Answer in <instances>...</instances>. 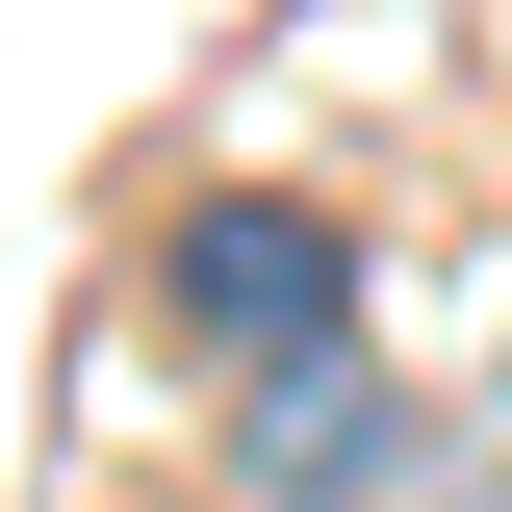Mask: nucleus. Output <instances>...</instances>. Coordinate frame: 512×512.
<instances>
[{
	"mask_svg": "<svg viewBox=\"0 0 512 512\" xmlns=\"http://www.w3.org/2000/svg\"><path fill=\"white\" fill-rule=\"evenodd\" d=\"M154 308H180L231 384H333V359H359V231H333V205H282V180H231V205H180Z\"/></svg>",
	"mask_w": 512,
	"mask_h": 512,
	"instance_id": "obj_1",
	"label": "nucleus"
},
{
	"mask_svg": "<svg viewBox=\"0 0 512 512\" xmlns=\"http://www.w3.org/2000/svg\"><path fill=\"white\" fill-rule=\"evenodd\" d=\"M231 487H256V512H436V410H384L359 359H333V384H256Z\"/></svg>",
	"mask_w": 512,
	"mask_h": 512,
	"instance_id": "obj_2",
	"label": "nucleus"
}]
</instances>
